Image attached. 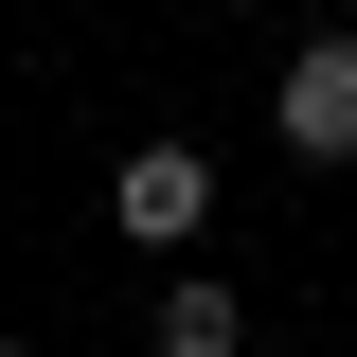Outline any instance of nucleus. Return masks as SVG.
I'll list each match as a JSON object with an SVG mask.
<instances>
[{"instance_id": "f257e3e1", "label": "nucleus", "mask_w": 357, "mask_h": 357, "mask_svg": "<svg viewBox=\"0 0 357 357\" xmlns=\"http://www.w3.org/2000/svg\"><path fill=\"white\" fill-rule=\"evenodd\" d=\"M268 143H286L304 178H357V18L286 36V72H268Z\"/></svg>"}, {"instance_id": "f03ea898", "label": "nucleus", "mask_w": 357, "mask_h": 357, "mask_svg": "<svg viewBox=\"0 0 357 357\" xmlns=\"http://www.w3.org/2000/svg\"><path fill=\"white\" fill-rule=\"evenodd\" d=\"M107 232H126V250H197V232H215V143H126V161H107Z\"/></svg>"}, {"instance_id": "7ed1b4c3", "label": "nucleus", "mask_w": 357, "mask_h": 357, "mask_svg": "<svg viewBox=\"0 0 357 357\" xmlns=\"http://www.w3.org/2000/svg\"><path fill=\"white\" fill-rule=\"evenodd\" d=\"M143 357H250V286H232V268H161Z\"/></svg>"}, {"instance_id": "20e7f679", "label": "nucleus", "mask_w": 357, "mask_h": 357, "mask_svg": "<svg viewBox=\"0 0 357 357\" xmlns=\"http://www.w3.org/2000/svg\"><path fill=\"white\" fill-rule=\"evenodd\" d=\"M0 357H18V340H0Z\"/></svg>"}]
</instances>
